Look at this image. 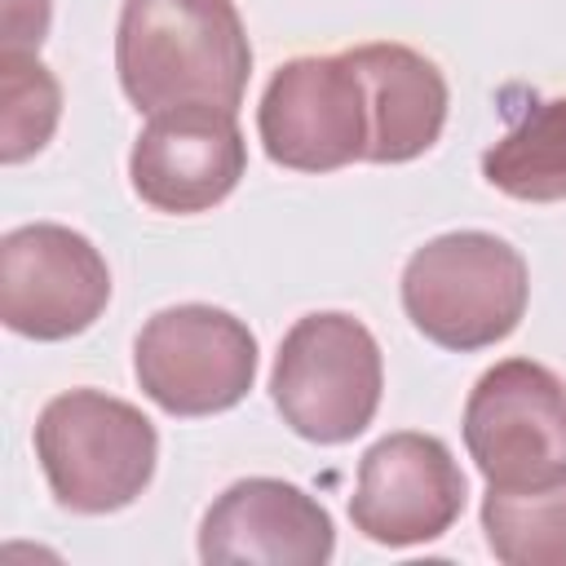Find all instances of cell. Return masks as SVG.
Wrapping results in <instances>:
<instances>
[{
	"label": "cell",
	"mask_w": 566,
	"mask_h": 566,
	"mask_svg": "<svg viewBox=\"0 0 566 566\" xmlns=\"http://www.w3.org/2000/svg\"><path fill=\"white\" fill-rule=\"evenodd\" d=\"M349 57L367 88V164H411L424 150H433L451 106V88L438 62L398 40L358 44L349 49Z\"/></svg>",
	"instance_id": "7c38bea8"
},
{
	"label": "cell",
	"mask_w": 566,
	"mask_h": 566,
	"mask_svg": "<svg viewBox=\"0 0 566 566\" xmlns=\"http://www.w3.org/2000/svg\"><path fill=\"white\" fill-rule=\"evenodd\" d=\"M256 137L270 164L292 172H336L367 159L371 115L349 49L287 57L261 93Z\"/></svg>",
	"instance_id": "8992f818"
},
{
	"label": "cell",
	"mask_w": 566,
	"mask_h": 566,
	"mask_svg": "<svg viewBox=\"0 0 566 566\" xmlns=\"http://www.w3.org/2000/svg\"><path fill=\"white\" fill-rule=\"evenodd\" d=\"M256 363L261 349L252 327L203 301L150 314L133 340V376L142 394L181 420L239 407L256 385Z\"/></svg>",
	"instance_id": "5b68a950"
},
{
	"label": "cell",
	"mask_w": 566,
	"mask_h": 566,
	"mask_svg": "<svg viewBox=\"0 0 566 566\" xmlns=\"http://www.w3.org/2000/svg\"><path fill=\"white\" fill-rule=\"evenodd\" d=\"M35 460L53 500L102 517L128 509L155 478L159 433L142 407L106 389H66L35 416Z\"/></svg>",
	"instance_id": "3957f363"
},
{
	"label": "cell",
	"mask_w": 566,
	"mask_h": 566,
	"mask_svg": "<svg viewBox=\"0 0 566 566\" xmlns=\"http://www.w3.org/2000/svg\"><path fill=\"white\" fill-rule=\"evenodd\" d=\"M482 535L504 566H566V473L531 486H486Z\"/></svg>",
	"instance_id": "5bb4252c"
},
{
	"label": "cell",
	"mask_w": 566,
	"mask_h": 566,
	"mask_svg": "<svg viewBox=\"0 0 566 566\" xmlns=\"http://www.w3.org/2000/svg\"><path fill=\"white\" fill-rule=\"evenodd\" d=\"M469 500V482L451 447L433 433L398 429L371 442L358 460L349 522L385 548H416L447 535Z\"/></svg>",
	"instance_id": "9c48e42d"
},
{
	"label": "cell",
	"mask_w": 566,
	"mask_h": 566,
	"mask_svg": "<svg viewBox=\"0 0 566 566\" xmlns=\"http://www.w3.org/2000/svg\"><path fill=\"white\" fill-rule=\"evenodd\" d=\"M482 177L517 203L566 199V97H544L482 150Z\"/></svg>",
	"instance_id": "4fadbf2b"
},
{
	"label": "cell",
	"mask_w": 566,
	"mask_h": 566,
	"mask_svg": "<svg viewBox=\"0 0 566 566\" xmlns=\"http://www.w3.org/2000/svg\"><path fill=\"white\" fill-rule=\"evenodd\" d=\"M111 301V265L97 243L57 221L13 226L0 239V318L27 340H71Z\"/></svg>",
	"instance_id": "ba28073f"
},
{
	"label": "cell",
	"mask_w": 566,
	"mask_h": 566,
	"mask_svg": "<svg viewBox=\"0 0 566 566\" xmlns=\"http://www.w3.org/2000/svg\"><path fill=\"white\" fill-rule=\"evenodd\" d=\"M248 172V142L234 111L168 106L146 119L128 150L133 195L168 217H195L234 195Z\"/></svg>",
	"instance_id": "30bf717a"
},
{
	"label": "cell",
	"mask_w": 566,
	"mask_h": 566,
	"mask_svg": "<svg viewBox=\"0 0 566 566\" xmlns=\"http://www.w3.org/2000/svg\"><path fill=\"white\" fill-rule=\"evenodd\" d=\"M460 429L486 486L548 482L566 473V380L535 358H504L473 380Z\"/></svg>",
	"instance_id": "52a82bcc"
},
{
	"label": "cell",
	"mask_w": 566,
	"mask_h": 566,
	"mask_svg": "<svg viewBox=\"0 0 566 566\" xmlns=\"http://www.w3.org/2000/svg\"><path fill=\"white\" fill-rule=\"evenodd\" d=\"M398 287L424 340L473 354L517 332L531 301V270L509 239L491 230H451L407 256Z\"/></svg>",
	"instance_id": "7a4b0ae2"
},
{
	"label": "cell",
	"mask_w": 566,
	"mask_h": 566,
	"mask_svg": "<svg viewBox=\"0 0 566 566\" xmlns=\"http://www.w3.org/2000/svg\"><path fill=\"white\" fill-rule=\"evenodd\" d=\"M115 75L124 97L155 115L168 106L239 111L252 75V40L234 0H124L115 22Z\"/></svg>",
	"instance_id": "6da1fadb"
},
{
	"label": "cell",
	"mask_w": 566,
	"mask_h": 566,
	"mask_svg": "<svg viewBox=\"0 0 566 566\" xmlns=\"http://www.w3.org/2000/svg\"><path fill=\"white\" fill-rule=\"evenodd\" d=\"M62 119V84L35 53H0V159L40 155Z\"/></svg>",
	"instance_id": "9a60e30c"
},
{
	"label": "cell",
	"mask_w": 566,
	"mask_h": 566,
	"mask_svg": "<svg viewBox=\"0 0 566 566\" xmlns=\"http://www.w3.org/2000/svg\"><path fill=\"white\" fill-rule=\"evenodd\" d=\"M336 553L332 513L296 482L239 478L199 522V557L208 566H323Z\"/></svg>",
	"instance_id": "8fae6325"
},
{
	"label": "cell",
	"mask_w": 566,
	"mask_h": 566,
	"mask_svg": "<svg viewBox=\"0 0 566 566\" xmlns=\"http://www.w3.org/2000/svg\"><path fill=\"white\" fill-rule=\"evenodd\" d=\"M385 358L371 327L345 310L301 314L274 354L270 398L283 424L318 447L354 442L380 411Z\"/></svg>",
	"instance_id": "277c9868"
},
{
	"label": "cell",
	"mask_w": 566,
	"mask_h": 566,
	"mask_svg": "<svg viewBox=\"0 0 566 566\" xmlns=\"http://www.w3.org/2000/svg\"><path fill=\"white\" fill-rule=\"evenodd\" d=\"M53 0H0V22H4V53H40L49 35Z\"/></svg>",
	"instance_id": "2e32d148"
}]
</instances>
